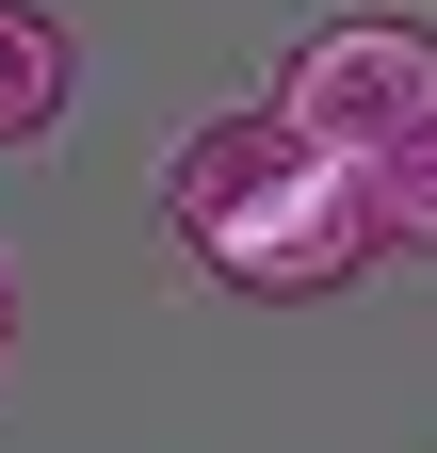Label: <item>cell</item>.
Listing matches in <instances>:
<instances>
[{"label":"cell","mask_w":437,"mask_h":453,"mask_svg":"<svg viewBox=\"0 0 437 453\" xmlns=\"http://www.w3.org/2000/svg\"><path fill=\"white\" fill-rule=\"evenodd\" d=\"M0 357H17V275H0Z\"/></svg>","instance_id":"5"},{"label":"cell","mask_w":437,"mask_h":453,"mask_svg":"<svg viewBox=\"0 0 437 453\" xmlns=\"http://www.w3.org/2000/svg\"><path fill=\"white\" fill-rule=\"evenodd\" d=\"M65 81H81L65 17H49V0H0V146H33L49 113H65Z\"/></svg>","instance_id":"3"},{"label":"cell","mask_w":437,"mask_h":453,"mask_svg":"<svg viewBox=\"0 0 437 453\" xmlns=\"http://www.w3.org/2000/svg\"><path fill=\"white\" fill-rule=\"evenodd\" d=\"M276 113L372 179L389 146H421V130H437V33H421V17H324V33L292 49Z\"/></svg>","instance_id":"2"},{"label":"cell","mask_w":437,"mask_h":453,"mask_svg":"<svg viewBox=\"0 0 437 453\" xmlns=\"http://www.w3.org/2000/svg\"><path fill=\"white\" fill-rule=\"evenodd\" d=\"M372 243H405V259H437V130L372 162Z\"/></svg>","instance_id":"4"},{"label":"cell","mask_w":437,"mask_h":453,"mask_svg":"<svg viewBox=\"0 0 437 453\" xmlns=\"http://www.w3.org/2000/svg\"><path fill=\"white\" fill-rule=\"evenodd\" d=\"M162 211H179V243L227 275V292H341V275L372 259V179H356L341 146H308L276 97L179 130Z\"/></svg>","instance_id":"1"}]
</instances>
